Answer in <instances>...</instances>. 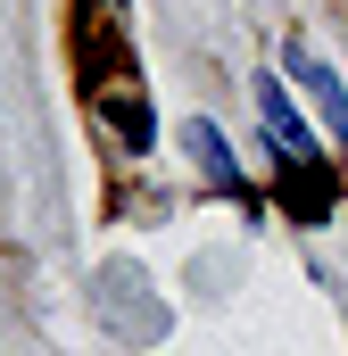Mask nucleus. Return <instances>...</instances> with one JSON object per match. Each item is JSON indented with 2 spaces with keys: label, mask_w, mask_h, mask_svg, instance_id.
I'll use <instances>...</instances> for the list:
<instances>
[{
  "label": "nucleus",
  "mask_w": 348,
  "mask_h": 356,
  "mask_svg": "<svg viewBox=\"0 0 348 356\" xmlns=\"http://www.w3.org/2000/svg\"><path fill=\"white\" fill-rule=\"evenodd\" d=\"M249 91H258V124H265V149H274V158H324V133H315V124H307V108L290 99V75H274V67H265Z\"/></svg>",
  "instance_id": "obj_1"
},
{
  "label": "nucleus",
  "mask_w": 348,
  "mask_h": 356,
  "mask_svg": "<svg viewBox=\"0 0 348 356\" xmlns=\"http://www.w3.org/2000/svg\"><path fill=\"white\" fill-rule=\"evenodd\" d=\"M282 75L315 91V108H324V124H332V141H340V158H348V83L332 75V58L307 50V33H290V42H282Z\"/></svg>",
  "instance_id": "obj_2"
},
{
  "label": "nucleus",
  "mask_w": 348,
  "mask_h": 356,
  "mask_svg": "<svg viewBox=\"0 0 348 356\" xmlns=\"http://www.w3.org/2000/svg\"><path fill=\"white\" fill-rule=\"evenodd\" d=\"M182 149L199 158V175H207V191H224V199H241V207H258V182H249V166L232 158V141H224V124H207V116H191V124H182Z\"/></svg>",
  "instance_id": "obj_3"
},
{
  "label": "nucleus",
  "mask_w": 348,
  "mask_h": 356,
  "mask_svg": "<svg viewBox=\"0 0 348 356\" xmlns=\"http://www.w3.org/2000/svg\"><path fill=\"white\" fill-rule=\"evenodd\" d=\"M116 124H125V149L141 158V149H150V108H141V91H116Z\"/></svg>",
  "instance_id": "obj_4"
},
{
  "label": "nucleus",
  "mask_w": 348,
  "mask_h": 356,
  "mask_svg": "<svg viewBox=\"0 0 348 356\" xmlns=\"http://www.w3.org/2000/svg\"><path fill=\"white\" fill-rule=\"evenodd\" d=\"M108 8H133V0H108Z\"/></svg>",
  "instance_id": "obj_5"
}]
</instances>
